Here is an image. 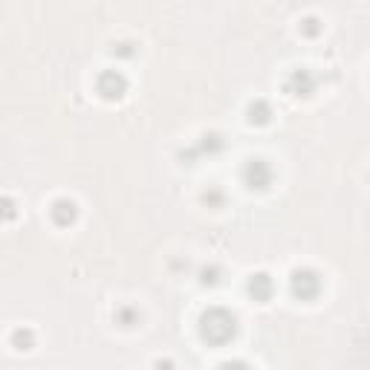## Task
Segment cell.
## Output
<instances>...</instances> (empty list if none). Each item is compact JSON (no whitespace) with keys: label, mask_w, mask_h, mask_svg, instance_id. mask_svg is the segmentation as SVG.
Returning <instances> with one entry per match:
<instances>
[{"label":"cell","mask_w":370,"mask_h":370,"mask_svg":"<svg viewBox=\"0 0 370 370\" xmlns=\"http://www.w3.org/2000/svg\"><path fill=\"white\" fill-rule=\"evenodd\" d=\"M237 332V318L223 310V307H211L208 313H203L200 318V336L208 344H229Z\"/></svg>","instance_id":"1"},{"label":"cell","mask_w":370,"mask_h":370,"mask_svg":"<svg viewBox=\"0 0 370 370\" xmlns=\"http://www.w3.org/2000/svg\"><path fill=\"white\" fill-rule=\"evenodd\" d=\"M321 275L315 272V269H295L292 275H289V289H292V295L295 298H301V301H313V298H318L321 295Z\"/></svg>","instance_id":"2"},{"label":"cell","mask_w":370,"mask_h":370,"mask_svg":"<svg viewBox=\"0 0 370 370\" xmlns=\"http://www.w3.org/2000/svg\"><path fill=\"white\" fill-rule=\"evenodd\" d=\"M243 182L249 191H267L272 185V165L267 159H249L243 168Z\"/></svg>","instance_id":"3"},{"label":"cell","mask_w":370,"mask_h":370,"mask_svg":"<svg viewBox=\"0 0 370 370\" xmlns=\"http://www.w3.org/2000/svg\"><path fill=\"white\" fill-rule=\"evenodd\" d=\"M96 90L107 101H119L128 93V79L122 76L119 69H104L101 76H99V82H96Z\"/></svg>","instance_id":"4"},{"label":"cell","mask_w":370,"mask_h":370,"mask_svg":"<svg viewBox=\"0 0 370 370\" xmlns=\"http://www.w3.org/2000/svg\"><path fill=\"white\" fill-rule=\"evenodd\" d=\"M286 93L289 96H298V99H307L315 93V76L310 69H292L289 79H286Z\"/></svg>","instance_id":"5"},{"label":"cell","mask_w":370,"mask_h":370,"mask_svg":"<svg viewBox=\"0 0 370 370\" xmlns=\"http://www.w3.org/2000/svg\"><path fill=\"white\" fill-rule=\"evenodd\" d=\"M249 295L254 301H261V304H267L269 298H272V292H275V281L267 275V272H254L252 278H249Z\"/></svg>","instance_id":"6"},{"label":"cell","mask_w":370,"mask_h":370,"mask_svg":"<svg viewBox=\"0 0 370 370\" xmlns=\"http://www.w3.org/2000/svg\"><path fill=\"white\" fill-rule=\"evenodd\" d=\"M50 214H52V220H55V226H72L79 220V206L72 203V200H67V197H61V200H55L52 203V208H50Z\"/></svg>","instance_id":"7"},{"label":"cell","mask_w":370,"mask_h":370,"mask_svg":"<svg viewBox=\"0 0 370 370\" xmlns=\"http://www.w3.org/2000/svg\"><path fill=\"white\" fill-rule=\"evenodd\" d=\"M269 119H272V107L264 99H257V101L249 104V122L252 125H269Z\"/></svg>","instance_id":"8"},{"label":"cell","mask_w":370,"mask_h":370,"mask_svg":"<svg viewBox=\"0 0 370 370\" xmlns=\"http://www.w3.org/2000/svg\"><path fill=\"white\" fill-rule=\"evenodd\" d=\"M116 318H119L122 327H136V324H139V310L122 307V310H116Z\"/></svg>","instance_id":"9"},{"label":"cell","mask_w":370,"mask_h":370,"mask_svg":"<svg viewBox=\"0 0 370 370\" xmlns=\"http://www.w3.org/2000/svg\"><path fill=\"white\" fill-rule=\"evenodd\" d=\"M301 32L307 35V38H315V35L321 32V21H318V18H307V21L301 23Z\"/></svg>","instance_id":"10"},{"label":"cell","mask_w":370,"mask_h":370,"mask_svg":"<svg viewBox=\"0 0 370 370\" xmlns=\"http://www.w3.org/2000/svg\"><path fill=\"white\" fill-rule=\"evenodd\" d=\"M217 275H220V269H203V284H206V286H214V284L220 281Z\"/></svg>","instance_id":"11"},{"label":"cell","mask_w":370,"mask_h":370,"mask_svg":"<svg viewBox=\"0 0 370 370\" xmlns=\"http://www.w3.org/2000/svg\"><path fill=\"white\" fill-rule=\"evenodd\" d=\"M113 55H133V50H130V44H119V47H113Z\"/></svg>","instance_id":"12"},{"label":"cell","mask_w":370,"mask_h":370,"mask_svg":"<svg viewBox=\"0 0 370 370\" xmlns=\"http://www.w3.org/2000/svg\"><path fill=\"white\" fill-rule=\"evenodd\" d=\"M220 200H223V194H220V191H211V194H206V203H220Z\"/></svg>","instance_id":"13"}]
</instances>
